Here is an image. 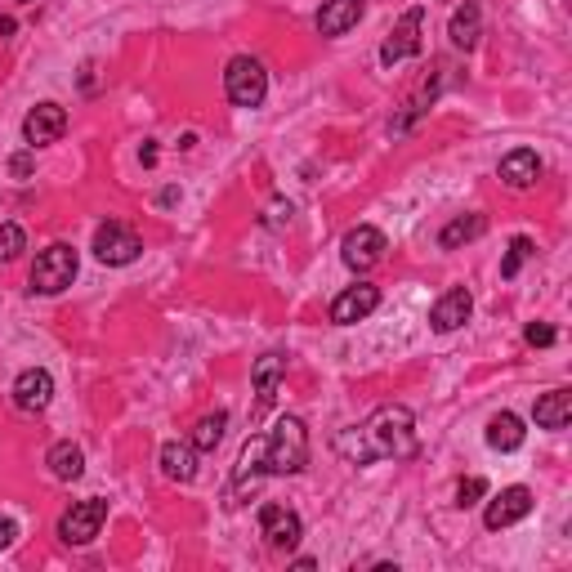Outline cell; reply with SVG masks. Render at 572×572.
<instances>
[{
	"instance_id": "cell-21",
	"label": "cell",
	"mask_w": 572,
	"mask_h": 572,
	"mask_svg": "<svg viewBox=\"0 0 572 572\" xmlns=\"http://www.w3.org/2000/svg\"><path fill=\"white\" fill-rule=\"evenodd\" d=\"M532 416H537L541 429H568V421H572V389H550V394H541L537 407H532Z\"/></svg>"
},
{
	"instance_id": "cell-3",
	"label": "cell",
	"mask_w": 572,
	"mask_h": 572,
	"mask_svg": "<svg viewBox=\"0 0 572 572\" xmlns=\"http://www.w3.org/2000/svg\"><path fill=\"white\" fill-rule=\"evenodd\" d=\"M224 94L233 108H260L264 99H269V72H264L260 59H251V54H237V59H228L224 68Z\"/></svg>"
},
{
	"instance_id": "cell-6",
	"label": "cell",
	"mask_w": 572,
	"mask_h": 572,
	"mask_svg": "<svg viewBox=\"0 0 572 572\" xmlns=\"http://www.w3.org/2000/svg\"><path fill=\"white\" fill-rule=\"evenodd\" d=\"M103 519H108V501L85 497L59 519V537L68 541V546H90V541L103 532Z\"/></svg>"
},
{
	"instance_id": "cell-16",
	"label": "cell",
	"mask_w": 572,
	"mask_h": 572,
	"mask_svg": "<svg viewBox=\"0 0 572 572\" xmlns=\"http://www.w3.org/2000/svg\"><path fill=\"white\" fill-rule=\"evenodd\" d=\"M362 9H367V0H327V5L318 9V32L322 36H345L349 27H358V18H362Z\"/></svg>"
},
{
	"instance_id": "cell-18",
	"label": "cell",
	"mask_w": 572,
	"mask_h": 572,
	"mask_svg": "<svg viewBox=\"0 0 572 572\" xmlns=\"http://www.w3.org/2000/svg\"><path fill=\"white\" fill-rule=\"evenodd\" d=\"M447 36H452L456 50H474V45H479V36H483V9H479V0H465V5L456 9L452 23H447Z\"/></svg>"
},
{
	"instance_id": "cell-28",
	"label": "cell",
	"mask_w": 572,
	"mask_h": 572,
	"mask_svg": "<svg viewBox=\"0 0 572 572\" xmlns=\"http://www.w3.org/2000/svg\"><path fill=\"white\" fill-rule=\"evenodd\" d=\"M528 260H532V242H528V237H514L510 251H505V260H501V278H514Z\"/></svg>"
},
{
	"instance_id": "cell-30",
	"label": "cell",
	"mask_w": 572,
	"mask_h": 572,
	"mask_svg": "<svg viewBox=\"0 0 572 572\" xmlns=\"http://www.w3.org/2000/svg\"><path fill=\"white\" fill-rule=\"evenodd\" d=\"M523 340H528L532 349H550V345H555V340H559V331L550 327V322H532V327L523 331Z\"/></svg>"
},
{
	"instance_id": "cell-5",
	"label": "cell",
	"mask_w": 572,
	"mask_h": 572,
	"mask_svg": "<svg viewBox=\"0 0 572 572\" xmlns=\"http://www.w3.org/2000/svg\"><path fill=\"white\" fill-rule=\"evenodd\" d=\"M143 255V242L135 228L117 224V219H108V224H99V233H94V260L108 264V269H121V264H135Z\"/></svg>"
},
{
	"instance_id": "cell-25",
	"label": "cell",
	"mask_w": 572,
	"mask_h": 572,
	"mask_svg": "<svg viewBox=\"0 0 572 572\" xmlns=\"http://www.w3.org/2000/svg\"><path fill=\"white\" fill-rule=\"evenodd\" d=\"M264 479V438L255 434V438H246V447H242V456H237V488H255V483Z\"/></svg>"
},
{
	"instance_id": "cell-34",
	"label": "cell",
	"mask_w": 572,
	"mask_h": 572,
	"mask_svg": "<svg viewBox=\"0 0 572 572\" xmlns=\"http://www.w3.org/2000/svg\"><path fill=\"white\" fill-rule=\"evenodd\" d=\"M14 27H18L14 18H0V36H14Z\"/></svg>"
},
{
	"instance_id": "cell-2",
	"label": "cell",
	"mask_w": 572,
	"mask_h": 572,
	"mask_svg": "<svg viewBox=\"0 0 572 572\" xmlns=\"http://www.w3.org/2000/svg\"><path fill=\"white\" fill-rule=\"evenodd\" d=\"M309 465V429L300 416H282L264 434V474H300Z\"/></svg>"
},
{
	"instance_id": "cell-29",
	"label": "cell",
	"mask_w": 572,
	"mask_h": 572,
	"mask_svg": "<svg viewBox=\"0 0 572 572\" xmlns=\"http://www.w3.org/2000/svg\"><path fill=\"white\" fill-rule=\"evenodd\" d=\"M483 497H488V479H479V474H470V479L456 483V505L461 510H470V505H479Z\"/></svg>"
},
{
	"instance_id": "cell-14",
	"label": "cell",
	"mask_w": 572,
	"mask_h": 572,
	"mask_svg": "<svg viewBox=\"0 0 572 572\" xmlns=\"http://www.w3.org/2000/svg\"><path fill=\"white\" fill-rule=\"evenodd\" d=\"M54 403V376L45 367H27V371H18V380H14V407L18 412H45V407Z\"/></svg>"
},
{
	"instance_id": "cell-10",
	"label": "cell",
	"mask_w": 572,
	"mask_h": 572,
	"mask_svg": "<svg viewBox=\"0 0 572 572\" xmlns=\"http://www.w3.org/2000/svg\"><path fill=\"white\" fill-rule=\"evenodd\" d=\"M63 130H68V108H63V103H36L23 117L27 148H50V143L63 139Z\"/></svg>"
},
{
	"instance_id": "cell-22",
	"label": "cell",
	"mask_w": 572,
	"mask_h": 572,
	"mask_svg": "<svg viewBox=\"0 0 572 572\" xmlns=\"http://www.w3.org/2000/svg\"><path fill=\"white\" fill-rule=\"evenodd\" d=\"M523 438H528V429H523V421L514 412H497L488 421V447L492 452H519Z\"/></svg>"
},
{
	"instance_id": "cell-27",
	"label": "cell",
	"mask_w": 572,
	"mask_h": 572,
	"mask_svg": "<svg viewBox=\"0 0 572 572\" xmlns=\"http://www.w3.org/2000/svg\"><path fill=\"white\" fill-rule=\"evenodd\" d=\"M23 251H27V233H23V224H0V264L18 260Z\"/></svg>"
},
{
	"instance_id": "cell-12",
	"label": "cell",
	"mask_w": 572,
	"mask_h": 572,
	"mask_svg": "<svg viewBox=\"0 0 572 572\" xmlns=\"http://www.w3.org/2000/svg\"><path fill=\"white\" fill-rule=\"evenodd\" d=\"M286 380V358L282 354H264L251 367V385H255V407H251V421H260L273 403H278V389Z\"/></svg>"
},
{
	"instance_id": "cell-35",
	"label": "cell",
	"mask_w": 572,
	"mask_h": 572,
	"mask_svg": "<svg viewBox=\"0 0 572 572\" xmlns=\"http://www.w3.org/2000/svg\"><path fill=\"white\" fill-rule=\"evenodd\" d=\"M18 5H32V0H18Z\"/></svg>"
},
{
	"instance_id": "cell-24",
	"label": "cell",
	"mask_w": 572,
	"mask_h": 572,
	"mask_svg": "<svg viewBox=\"0 0 572 572\" xmlns=\"http://www.w3.org/2000/svg\"><path fill=\"white\" fill-rule=\"evenodd\" d=\"M45 465H50V474L54 479H63V483H76L85 474V452L76 443H68V438H63V443H54L50 447V456H45Z\"/></svg>"
},
{
	"instance_id": "cell-9",
	"label": "cell",
	"mask_w": 572,
	"mask_h": 572,
	"mask_svg": "<svg viewBox=\"0 0 572 572\" xmlns=\"http://www.w3.org/2000/svg\"><path fill=\"white\" fill-rule=\"evenodd\" d=\"M260 537L269 541L273 550H295L300 546V537H304V523H300V514H295L291 505L269 501V505H260Z\"/></svg>"
},
{
	"instance_id": "cell-11",
	"label": "cell",
	"mask_w": 572,
	"mask_h": 572,
	"mask_svg": "<svg viewBox=\"0 0 572 572\" xmlns=\"http://www.w3.org/2000/svg\"><path fill=\"white\" fill-rule=\"evenodd\" d=\"M376 304H380V286L354 282V286H345V291L331 300V322H336V327H354V322L376 313Z\"/></svg>"
},
{
	"instance_id": "cell-26",
	"label": "cell",
	"mask_w": 572,
	"mask_h": 572,
	"mask_svg": "<svg viewBox=\"0 0 572 572\" xmlns=\"http://www.w3.org/2000/svg\"><path fill=\"white\" fill-rule=\"evenodd\" d=\"M224 429H228V412H211V416H202V421L193 425L188 443H193L197 452H215L219 438H224Z\"/></svg>"
},
{
	"instance_id": "cell-4",
	"label": "cell",
	"mask_w": 572,
	"mask_h": 572,
	"mask_svg": "<svg viewBox=\"0 0 572 572\" xmlns=\"http://www.w3.org/2000/svg\"><path fill=\"white\" fill-rule=\"evenodd\" d=\"M76 269H81V260H76V251L68 242H54V246H45L41 255H36V264H32V295H59V291H68V286L76 282Z\"/></svg>"
},
{
	"instance_id": "cell-31",
	"label": "cell",
	"mask_w": 572,
	"mask_h": 572,
	"mask_svg": "<svg viewBox=\"0 0 572 572\" xmlns=\"http://www.w3.org/2000/svg\"><path fill=\"white\" fill-rule=\"evenodd\" d=\"M32 166H36L32 152H14V157H9V175H14V179H27V175H32Z\"/></svg>"
},
{
	"instance_id": "cell-17",
	"label": "cell",
	"mask_w": 572,
	"mask_h": 572,
	"mask_svg": "<svg viewBox=\"0 0 572 572\" xmlns=\"http://www.w3.org/2000/svg\"><path fill=\"white\" fill-rule=\"evenodd\" d=\"M497 175H501L510 188H532V184L541 179V157H537L532 148H514V152H505V157H501Z\"/></svg>"
},
{
	"instance_id": "cell-20",
	"label": "cell",
	"mask_w": 572,
	"mask_h": 572,
	"mask_svg": "<svg viewBox=\"0 0 572 572\" xmlns=\"http://www.w3.org/2000/svg\"><path fill=\"white\" fill-rule=\"evenodd\" d=\"M438 90H443V81H438V76H425V81H421V90H416L412 99L403 103V117H398L394 126H389V135H407V130H412L416 121H421L425 112H429V103L438 99Z\"/></svg>"
},
{
	"instance_id": "cell-8",
	"label": "cell",
	"mask_w": 572,
	"mask_h": 572,
	"mask_svg": "<svg viewBox=\"0 0 572 572\" xmlns=\"http://www.w3.org/2000/svg\"><path fill=\"white\" fill-rule=\"evenodd\" d=\"M385 251H389L385 233H380V228H371V224L349 228V233H345V242H340V260H345L354 273L376 269V264L385 260Z\"/></svg>"
},
{
	"instance_id": "cell-15",
	"label": "cell",
	"mask_w": 572,
	"mask_h": 572,
	"mask_svg": "<svg viewBox=\"0 0 572 572\" xmlns=\"http://www.w3.org/2000/svg\"><path fill=\"white\" fill-rule=\"evenodd\" d=\"M474 313V295L465 291V286H447L443 295L434 300V309H429V327L434 331H456L465 327Z\"/></svg>"
},
{
	"instance_id": "cell-7",
	"label": "cell",
	"mask_w": 572,
	"mask_h": 572,
	"mask_svg": "<svg viewBox=\"0 0 572 572\" xmlns=\"http://www.w3.org/2000/svg\"><path fill=\"white\" fill-rule=\"evenodd\" d=\"M421 32H425V9H407L403 18L394 23V32L385 36V45H380V63L385 68H398L403 59H412V54H421Z\"/></svg>"
},
{
	"instance_id": "cell-19",
	"label": "cell",
	"mask_w": 572,
	"mask_h": 572,
	"mask_svg": "<svg viewBox=\"0 0 572 572\" xmlns=\"http://www.w3.org/2000/svg\"><path fill=\"white\" fill-rule=\"evenodd\" d=\"M197 447L193 443H166L161 447V474L175 483H193L197 479Z\"/></svg>"
},
{
	"instance_id": "cell-33",
	"label": "cell",
	"mask_w": 572,
	"mask_h": 572,
	"mask_svg": "<svg viewBox=\"0 0 572 572\" xmlns=\"http://www.w3.org/2000/svg\"><path fill=\"white\" fill-rule=\"evenodd\" d=\"M18 541V523L14 519H0V550H9Z\"/></svg>"
},
{
	"instance_id": "cell-23",
	"label": "cell",
	"mask_w": 572,
	"mask_h": 572,
	"mask_svg": "<svg viewBox=\"0 0 572 572\" xmlns=\"http://www.w3.org/2000/svg\"><path fill=\"white\" fill-rule=\"evenodd\" d=\"M483 233H488V215H479V211L456 215L452 224H443V233H438V246H443V251H456V246L474 242V237H483Z\"/></svg>"
},
{
	"instance_id": "cell-32",
	"label": "cell",
	"mask_w": 572,
	"mask_h": 572,
	"mask_svg": "<svg viewBox=\"0 0 572 572\" xmlns=\"http://www.w3.org/2000/svg\"><path fill=\"white\" fill-rule=\"evenodd\" d=\"M291 215H295V211H291V202H273V206H269V224H273V228L291 224Z\"/></svg>"
},
{
	"instance_id": "cell-13",
	"label": "cell",
	"mask_w": 572,
	"mask_h": 572,
	"mask_svg": "<svg viewBox=\"0 0 572 572\" xmlns=\"http://www.w3.org/2000/svg\"><path fill=\"white\" fill-rule=\"evenodd\" d=\"M528 514H532V492L523 488V483H514V488H501V497L488 501V510H483V528L501 532V528H510V523L528 519Z\"/></svg>"
},
{
	"instance_id": "cell-1",
	"label": "cell",
	"mask_w": 572,
	"mask_h": 572,
	"mask_svg": "<svg viewBox=\"0 0 572 572\" xmlns=\"http://www.w3.org/2000/svg\"><path fill=\"white\" fill-rule=\"evenodd\" d=\"M336 452L349 465H376V461H403L416 452V416L403 403H385L362 425H349L336 434Z\"/></svg>"
}]
</instances>
